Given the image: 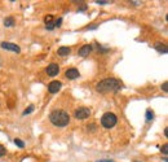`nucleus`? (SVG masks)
<instances>
[{
	"label": "nucleus",
	"instance_id": "nucleus-1",
	"mask_svg": "<svg viewBox=\"0 0 168 162\" xmlns=\"http://www.w3.org/2000/svg\"><path fill=\"white\" fill-rule=\"evenodd\" d=\"M123 88V83L119 79L115 78H107L98 82L96 84V90L100 93H109V92H118Z\"/></svg>",
	"mask_w": 168,
	"mask_h": 162
},
{
	"label": "nucleus",
	"instance_id": "nucleus-2",
	"mask_svg": "<svg viewBox=\"0 0 168 162\" xmlns=\"http://www.w3.org/2000/svg\"><path fill=\"white\" fill-rule=\"evenodd\" d=\"M49 121L52 124H54L56 127H65L70 123V115L67 112H65V110L57 109L49 114Z\"/></svg>",
	"mask_w": 168,
	"mask_h": 162
},
{
	"label": "nucleus",
	"instance_id": "nucleus-3",
	"mask_svg": "<svg viewBox=\"0 0 168 162\" xmlns=\"http://www.w3.org/2000/svg\"><path fill=\"white\" fill-rule=\"evenodd\" d=\"M116 122H118V118H116V115L114 113H105L104 115L101 117V124L104 126L105 128H113Z\"/></svg>",
	"mask_w": 168,
	"mask_h": 162
},
{
	"label": "nucleus",
	"instance_id": "nucleus-4",
	"mask_svg": "<svg viewBox=\"0 0 168 162\" xmlns=\"http://www.w3.org/2000/svg\"><path fill=\"white\" fill-rule=\"evenodd\" d=\"M89 115H91V109H88V108H84V106H82V108H78V109L75 110V113H74V117H75L76 119H80V121L87 119Z\"/></svg>",
	"mask_w": 168,
	"mask_h": 162
},
{
	"label": "nucleus",
	"instance_id": "nucleus-5",
	"mask_svg": "<svg viewBox=\"0 0 168 162\" xmlns=\"http://www.w3.org/2000/svg\"><path fill=\"white\" fill-rule=\"evenodd\" d=\"M0 47H2L3 49L12 51V52H16V53H19V52H21V48H19V46H17V44H14V43L3 42L2 44H0Z\"/></svg>",
	"mask_w": 168,
	"mask_h": 162
},
{
	"label": "nucleus",
	"instance_id": "nucleus-6",
	"mask_svg": "<svg viewBox=\"0 0 168 162\" xmlns=\"http://www.w3.org/2000/svg\"><path fill=\"white\" fill-rule=\"evenodd\" d=\"M61 87H62V83L60 80H53V82H50L48 84V91H49V93H57L61 90Z\"/></svg>",
	"mask_w": 168,
	"mask_h": 162
},
{
	"label": "nucleus",
	"instance_id": "nucleus-7",
	"mask_svg": "<svg viewBox=\"0 0 168 162\" xmlns=\"http://www.w3.org/2000/svg\"><path fill=\"white\" fill-rule=\"evenodd\" d=\"M91 52H92V46H91V44H84L82 48H79L78 56H80V57H87V56H89Z\"/></svg>",
	"mask_w": 168,
	"mask_h": 162
},
{
	"label": "nucleus",
	"instance_id": "nucleus-8",
	"mask_svg": "<svg viewBox=\"0 0 168 162\" xmlns=\"http://www.w3.org/2000/svg\"><path fill=\"white\" fill-rule=\"evenodd\" d=\"M58 73H60V66H58L57 64H50V65H48L47 74H48L49 77H56Z\"/></svg>",
	"mask_w": 168,
	"mask_h": 162
},
{
	"label": "nucleus",
	"instance_id": "nucleus-9",
	"mask_svg": "<svg viewBox=\"0 0 168 162\" xmlns=\"http://www.w3.org/2000/svg\"><path fill=\"white\" fill-rule=\"evenodd\" d=\"M65 77H66L67 79L74 80V79H76V78L80 77V73L78 71V69L71 68V69H67V70H66V73H65Z\"/></svg>",
	"mask_w": 168,
	"mask_h": 162
},
{
	"label": "nucleus",
	"instance_id": "nucleus-10",
	"mask_svg": "<svg viewBox=\"0 0 168 162\" xmlns=\"http://www.w3.org/2000/svg\"><path fill=\"white\" fill-rule=\"evenodd\" d=\"M57 53L60 56H62V57H67L71 53V49L69 47H60V48H58V51H57Z\"/></svg>",
	"mask_w": 168,
	"mask_h": 162
},
{
	"label": "nucleus",
	"instance_id": "nucleus-11",
	"mask_svg": "<svg viewBox=\"0 0 168 162\" xmlns=\"http://www.w3.org/2000/svg\"><path fill=\"white\" fill-rule=\"evenodd\" d=\"M154 47H155V49L159 53H167V46L164 43H157Z\"/></svg>",
	"mask_w": 168,
	"mask_h": 162
},
{
	"label": "nucleus",
	"instance_id": "nucleus-12",
	"mask_svg": "<svg viewBox=\"0 0 168 162\" xmlns=\"http://www.w3.org/2000/svg\"><path fill=\"white\" fill-rule=\"evenodd\" d=\"M4 26H5V27H12V26H14V18H13V17H6V18L4 20Z\"/></svg>",
	"mask_w": 168,
	"mask_h": 162
},
{
	"label": "nucleus",
	"instance_id": "nucleus-13",
	"mask_svg": "<svg viewBox=\"0 0 168 162\" xmlns=\"http://www.w3.org/2000/svg\"><path fill=\"white\" fill-rule=\"evenodd\" d=\"M145 117H146V121L150 122V121H153V118H154V113H153L150 109H148V110H146V115Z\"/></svg>",
	"mask_w": 168,
	"mask_h": 162
},
{
	"label": "nucleus",
	"instance_id": "nucleus-14",
	"mask_svg": "<svg viewBox=\"0 0 168 162\" xmlns=\"http://www.w3.org/2000/svg\"><path fill=\"white\" fill-rule=\"evenodd\" d=\"M14 144H16L18 148H25V143L21 140V139H14Z\"/></svg>",
	"mask_w": 168,
	"mask_h": 162
},
{
	"label": "nucleus",
	"instance_id": "nucleus-15",
	"mask_svg": "<svg viewBox=\"0 0 168 162\" xmlns=\"http://www.w3.org/2000/svg\"><path fill=\"white\" fill-rule=\"evenodd\" d=\"M96 4H98V5H106V4H111V2H109V0H96L94 2Z\"/></svg>",
	"mask_w": 168,
	"mask_h": 162
},
{
	"label": "nucleus",
	"instance_id": "nucleus-16",
	"mask_svg": "<svg viewBox=\"0 0 168 162\" xmlns=\"http://www.w3.org/2000/svg\"><path fill=\"white\" fill-rule=\"evenodd\" d=\"M96 124H94V123H91V124H88V126H87V128H88V131H91V132H94V131H96Z\"/></svg>",
	"mask_w": 168,
	"mask_h": 162
},
{
	"label": "nucleus",
	"instance_id": "nucleus-17",
	"mask_svg": "<svg viewBox=\"0 0 168 162\" xmlns=\"http://www.w3.org/2000/svg\"><path fill=\"white\" fill-rule=\"evenodd\" d=\"M32 110H34V105H30V106H28L22 114H24V115H27V114H30V113L32 112Z\"/></svg>",
	"mask_w": 168,
	"mask_h": 162
},
{
	"label": "nucleus",
	"instance_id": "nucleus-18",
	"mask_svg": "<svg viewBox=\"0 0 168 162\" xmlns=\"http://www.w3.org/2000/svg\"><path fill=\"white\" fill-rule=\"evenodd\" d=\"M160 152H162V153L164 154V156H167V153H168V145H167V144H164V145L162 146V148H160Z\"/></svg>",
	"mask_w": 168,
	"mask_h": 162
},
{
	"label": "nucleus",
	"instance_id": "nucleus-19",
	"mask_svg": "<svg viewBox=\"0 0 168 162\" xmlns=\"http://www.w3.org/2000/svg\"><path fill=\"white\" fill-rule=\"evenodd\" d=\"M5 153H6V149L4 148V146L0 144V157H4L5 156Z\"/></svg>",
	"mask_w": 168,
	"mask_h": 162
},
{
	"label": "nucleus",
	"instance_id": "nucleus-20",
	"mask_svg": "<svg viewBox=\"0 0 168 162\" xmlns=\"http://www.w3.org/2000/svg\"><path fill=\"white\" fill-rule=\"evenodd\" d=\"M45 27H47V30H53L54 29V22H49V24L45 25Z\"/></svg>",
	"mask_w": 168,
	"mask_h": 162
},
{
	"label": "nucleus",
	"instance_id": "nucleus-21",
	"mask_svg": "<svg viewBox=\"0 0 168 162\" xmlns=\"http://www.w3.org/2000/svg\"><path fill=\"white\" fill-rule=\"evenodd\" d=\"M52 20H53V17H52V16H50V14H49V16H47V17L44 18V21H45V24H49V22H52Z\"/></svg>",
	"mask_w": 168,
	"mask_h": 162
},
{
	"label": "nucleus",
	"instance_id": "nucleus-22",
	"mask_svg": "<svg viewBox=\"0 0 168 162\" xmlns=\"http://www.w3.org/2000/svg\"><path fill=\"white\" fill-rule=\"evenodd\" d=\"M61 22H62V18H58V20L54 22V27H60V26H61Z\"/></svg>",
	"mask_w": 168,
	"mask_h": 162
},
{
	"label": "nucleus",
	"instance_id": "nucleus-23",
	"mask_svg": "<svg viewBox=\"0 0 168 162\" xmlns=\"http://www.w3.org/2000/svg\"><path fill=\"white\" fill-rule=\"evenodd\" d=\"M162 90H163L164 92H167V91H168V83H167V82H164V83L162 84Z\"/></svg>",
	"mask_w": 168,
	"mask_h": 162
},
{
	"label": "nucleus",
	"instance_id": "nucleus-24",
	"mask_svg": "<svg viewBox=\"0 0 168 162\" xmlns=\"http://www.w3.org/2000/svg\"><path fill=\"white\" fill-rule=\"evenodd\" d=\"M82 4H83V5H82V7H80V8L78 9V12H83V11H85V8H87V5H85L84 3H82Z\"/></svg>",
	"mask_w": 168,
	"mask_h": 162
},
{
	"label": "nucleus",
	"instance_id": "nucleus-25",
	"mask_svg": "<svg viewBox=\"0 0 168 162\" xmlns=\"http://www.w3.org/2000/svg\"><path fill=\"white\" fill-rule=\"evenodd\" d=\"M96 162H115V161H113V160H98Z\"/></svg>",
	"mask_w": 168,
	"mask_h": 162
},
{
	"label": "nucleus",
	"instance_id": "nucleus-26",
	"mask_svg": "<svg viewBox=\"0 0 168 162\" xmlns=\"http://www.w3.org/2000/svg\"><path fill=\"white\" fill-rule=\"evenodd\" d=\"M132 4H135V5H140L141 4V2H131Z\"/></svg>",
	"mask_w": 168,
	"mask_h": 162
},
{
	"label": "nucleus",
	"instance_id": "nucleus-27",
	"mask_svg": "<svg viewBox=\"0 0 168 162\" xmlns=\"http://www.w3.org/2000/svg\"><path fill=\"white\" fill-rule=\"evenodd\" d=\"M164 135H166V137H168V127L164 130Z\"/></svg>",
	"mask_w": 168,
	"mask_h": 162
},
{
	"label": "nucleus",
	"instance_id": "nucleus-28",
	"mask_svg": "<svg viewBox=\"0 0 168 162\" xmlns=\"http://www.w3.org/2000/svg\"><path fill=\"white\" fill-rule=\"evenodd\" d=\"M135 162H140V161H135Z\"/></svg>",
	"mask_w": 168,
	"mask_h": 162
}]
</instances>
